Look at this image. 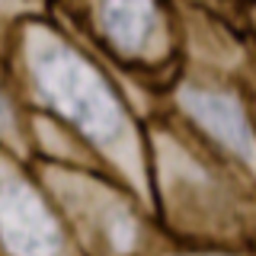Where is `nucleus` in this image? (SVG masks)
Wrapping results in <instances>:
<instances>
[{
	"label": "nucleus",
	"instance_id": "obj_1",
	"mask_svg": "<svg viewBox=\"0 0 256 256\" xmlns=\"http://www.w3.org/2000/svg\"><path fill=\"white\" fill-rule=\"evenodd\" d=\"M42 80L45 86L61 100L64 109L74 112V118H80L84 125H90V132H116L118 128V112L106 100V93L90 80V74H84L74 64H64L61 58L48 54L42 64Z\"/></svg>",
	"mask_w": 256,
	"mask_h": 256
},
{
	"label": "nucleus",
	"instance_id": "obj_3",
	"mask_svg": "<svg viewBox=\"0 0 256 256\" xmlns=\"http://www.w3.org/2000/svg\"><path fill=\"white\" fill-rule=\"evenodd\" d=\"M186 102L208 132H214L228 148H234L240 157L253 160V134H250V128H246L244 112L234 106V100H228V96H221V93H189Z\"/></svg>",
	"mask_w": 256,
	"mask_h": 256
},
{
	"label": "nucleus",
	"instance_id": "obj_4",
	"mask_svg": "<svg viewBox=\"0 0 256 256\" xmlns=\"http://www.w3.org/2000/svg\"><path fill=\"white\" fill-rule=\"evenodd\" d=\"M102 20H106L109 36L125 48H141L150 36V22H154V10L150 0H106L102 6Z\"/></svg>",
	"mask_w": 256,
	"mask_h": 256
},
{
	"label": "nucleus",
	"instance_id": "obj_2",
	"mask_svg": "<svg viewBox=\"0 0 256 256\" xmlns=\"http://www.w3.org/2000/svg\"><path fill=\"white\" fill-rule=\"evenodd\" d=\"M4 237L13 256H58L61 234L54 221L42 212V205L20 192L16 182H6V208H4Z\"/></svg>",
	"mask_w": 256,
	"mask_h": 256
}]
</instances>
